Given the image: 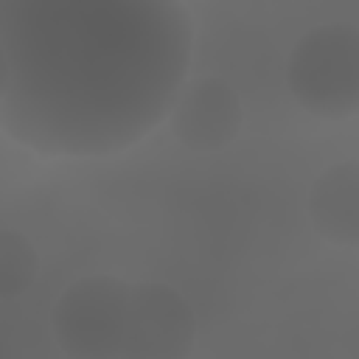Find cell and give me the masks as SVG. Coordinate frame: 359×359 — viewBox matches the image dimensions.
Returning a JSON list of instances; mask_svg holds the SVG:
<instances>
[{
    "label": "cell",
    "instance_id": "cell-1",
    "mask_svg": "<svg viewBox=\"0 0 359 359\" xmlns=\"http://www.w3.org/2000/svg\"><path fill=\"white\" fill-rule=\"evenodd\" d=\"M194 56L182 0H0V126L45 157H109L163 123Z\"/></svg>",
    "mask_w": 359,
    "mask_h": 359
},
{
    "label": "cell",
    "instance_id": "cell-2",
    "mask_svg": "<svg viewBox=\"0 0 359 359\" xmlns=\"http://www.w3.org/2000/svg\"><path fill=\"white\" fill-rule=\"evenodd\" d=\"M292 98L325 121L359 115V28L351 22H323L309 28L286 62Z\"/></svg>",
    "mask_w": 359,
    "mask_h": 359
},
{
    "label": "cell",
    "instance_id": "cell-3",
    "mask_svg": "<svg viewBox=\"0 0 359 359\" xmlns=\"http://www.w3.org/2000/svg\"><path fill=\"white\" fill-rule=\"evenodd\" d=\"M132 283L115 275H87L70 283L50 311L59 348L73 359H112L123 353Z\"/></svg>",
    "mask_w": 359,
    "mask_h": 359
},
{
    "label": "cell",
    "instance_id": "cell-4",
    "mask_svg": "<svg viewBox=\"0 0 359 359\" xmlns=\"http://www.w3.org/2000/svg\"><path fill=\"white\" fill-rule=\"evenodd\" d=\"M196 339V317L188 300L168 283H132L129 320L121 359H180Z\"/></svg>",
    "mask_w": 359,
    "mask_h": 359
},
{
    "label": "cell",
    "instance_id": "cell-5",
    "mask_svg": "<svg viewBox=\"0 0 359 359\" xmlns=\"http://www.w3.org/2000/svg\"><path fill=\"white\" fill-rule=\"evenodd\" d=\"M174 137L191 151H219L230 146L244 126V107L230 81L199 76L188 81L168 115Z\"/></svg>",
    "mask_w": 359,
    "mask_h": 359
},
{
    "label": "cell",
    "instance_id": "cell-6",
    "mask_svg": "<svg viewBox=\"0 0 359 359\" xmlns=\"http://www.w3.org/2000/svg\"><path fill=\"white\" fill-rule=\"evenodd\" d=\"M306 213L320 238L337 247H359V160H342L314 177Z\"/></svg>",
    "mask_w": 359,
    "mask_h": 359
},
{
    "label": "cell",
    "instance_id": "cell-7",
    "mask_svg": "<svg viewBox=\"0 0 359 359\" xmlns=\"http://www.w3.org/2000/svg\"><path fill=\"white\" fill-rule=\"evenodd\" d=\"M36 272H39V255L34 244L22 233L6 227L0 233V294L6 300L22 294L34 283Z\"/></svg>",
    "mask_w": 359,
    "mask_h": 359
}]
</instances>
